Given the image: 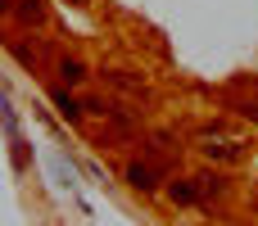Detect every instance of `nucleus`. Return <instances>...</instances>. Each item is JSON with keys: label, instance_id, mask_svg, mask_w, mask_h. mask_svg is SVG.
Masks as SVG:
<instances>
[{"label": "nucleus", "instance_id": "f257e3e1", "mask_svg": "<svg viewBox=\"0 0 258 226\" xmlns=\"http://www.w3.org/2000/svg\"><path fill=\"white\" fill-rule=\"evenodd\" d=\"M132 186H141V190H150V186H154V177H150V168H132Z\"/></svg>", "mask_w": 258, "mask_h": 226}]
</instances>
